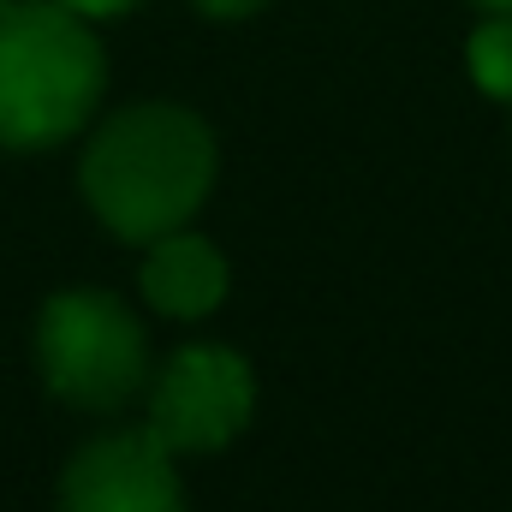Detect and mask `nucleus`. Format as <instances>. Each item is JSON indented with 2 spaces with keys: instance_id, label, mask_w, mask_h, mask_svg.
I'll use <instances>...</instances> for the list:
<instances>
[{
  "instance_id": "1",
  "label": "nucleus",
  "mask_w": 512,
  "mask_h": 512,
  "mask_svg": "<svg viewBox=\"0 0 512 512\" xmlns=\"http://www.w3.org/2000/svg\"><path fill=\"white\" fill-rule=\"evenodd\" d=\"M215 185V137L173 102H143L114 114L84 149V197L131 245H155L185 227Z\"/></svg>"
},
{
  "instance_id": "2",
  "label": "nucleus",
  "mask_w": 512,
  "mask_h": 512,
  "mask_svg": "<svg viewBox=\"0 0 512 512\" xmlns=\"http://www.w3.org/2000/svg\"><path fill=\"white\" fill-rule=\"evenodd\" d=\"M102 42L60 0L0 6V149H48L90 120L102 96Z\"/></svg>"
},
{
  "instance_id": "3",
  "label": "nucleus",
  "mask_w": 512,
  "mask_h": 512,
  "mask_svg": "<svg viewBox=\"0 0 512 512\" xmlns=\"http://www.w3.org/2000/svg\"><path fill=\"white\" fill-rule=\"evenodd\" d=\"M36 358L48 387L84 411H120L149 376V340L114 292H60L42 304Z\"/></svg>"
},
{
  "instance_id": "4",
  "label": "nucleus",
  "mask_w": 512,
  "mask_h": 512,
  "mask_svg": "<svg viewBox=\"0 0 512 512\" xmlns=\"http://www.w3.org/2000/svg\"><path fill=\"white\" fill-rule=\"evenodd\" d=\"M256 405L251 364L227 346H185L167 358L149 393V435L167 453H215L227 447Z\"/></svg>"
},
{
  "instance_id": "5",
  "label": "nucleus",
  "mask_w": 512,
  "mask_h": 512,
  "mask_svg": "<svg viewBox=\"0 0 512 512\" xmlns=\"http://www.w3.org/2000/svg\"><path fill=\"white\" fill-rule=\"evenodd\" d=\"M60 512H185L173 453L149 429L90 441L60 477Z\"/></svg>"
},
{
  "instance_id": "6",
  "label": "nucleus",
  "mask_w": 512,
  "mask_h": 512,
  "mask_svg": "<svg viewBox=\"0 0 512 512\" xmlns=\"http://www.w3.org/2000/svg\"><path fill=\"white\" fill-rule=\"evenodd\" d=\"M143 298L161 316H209L227 298V262L197 233H161L143 262Z\"/></svg>"
},
{
  "instance_id": "7",
  "label": "nucleus",
  "mask_w": 512,
  "mask_h": 512,
  "mask_svg": "<svg viewBox=\"0 0 512 512\" xmlns=\"http://www.w3.org/2000/svg\"><path fill=\"white\" fill-rule=\"evenodd\" d=\"M465 60H471V78H477L489 96L512 102V18H489V24H477Z\"/></svg>"
},
{
  "instance_id": "8",
  "label": "nucleus",
  "mask_w": 512,
  "mask_h": 512,
  "mask_svg": "<svg viewBox=\"0 0 512 512\" xmlns=\"http://www.w3.org/2000/svg\"><path fill=\"white\" fill-rule=\"evenodd\" d=\"M60 6H72L78 18H114V12H126L137 0H60Z\"/></svg>"
},
{
  "instance_id": "9",
  "label": "nucleus",
  "mask_w": 512,
  "mask_h": 512,
  "mask_svg": "<svg viewBox=\"0 0 512 512\" xmlns=\"http://www.w3.org/2000/svg\"><path fill=\"white\" fill-rule=\"evenodd\" d=\"M197 6H203L209 18H245V12L262 6V0H197Z\"/></svg>"
},
{
  "instance_id": "10",
  "label": "nucleus",
  "mask_w": 512,
  "mask_h": 512,
  "mask_svg": "<svg viewBox=\"0 0 512 512\" xmlns=\"http://www.w3.org/2000/svg\"><path fill=\"white\" fill-rule=\"evenodd\" d=\"M483 12H495V18H512V0H477Z\"/></svg>"
},
{
  "instance_id": "11",
  "label": "nucleus",
  "mask_w": 512,
  "mask_h": 512,
  "mask_svg": "<svg viewBox=\"0 0 512 512\" xmlns=\"http://www.w3.org/2000/svg\"><path fill=\"white\" fill-rule=\"evenodd\" d=\"M0 6H6V0H0Z\"/></svg>"
}]
</instances>
